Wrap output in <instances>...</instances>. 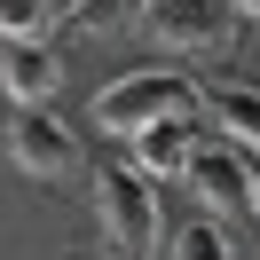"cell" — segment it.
Returning a JSON list of instances; mask_svg holds the SVG:
<instances>
[{
  "mask_svg": "<svg viewBox=\"0 0 260 260\" xmlns=\"http://www.w3.org/2000/svg\"><path fill=\"white\" fill-rule=\"evenodd\" d=\"M95 213H103V252L111 260H150V244H158V197H150L142 166L103 158L95 166Z\"/></svg>",
  "mask_w": 260,
  "mask_h": 260,
  "instance_id": "obj_1",
  "label": "cell"
},
{
  "mask_svg": "<svg viewBox=\"0 0 260 260\" xmlns=\"http://www.w3.org/2000/svg\"><path fill=\"white\" fill-rule=\"evenodd\" d=\"M205 111H213V126H221L229 142L260 150V87H252V79H221V87H205Z\"/></svg>",
  "mask_w": 260,
  "mask_h": 260,
  "instance_id": "obj_7",
  "label": "cell"
},
{
  "mask_svg": "<svg viewBox=\"0 0 260 260\" xmlns=\"http://www.w3.org/2000/svg\"><path fill=\"white\" fill-rule=\"evenodd\" d=\"M189 95H197V87L181 79L174 63L126 71V79H111L95 95V126L103 134H150V126H166V118H189Z\"/></svg>",
  "mask_w": 260,
  "mask_h": 260,
  "instance_id": "obj_2",
  "label": "cell"
},
{
  "mask_svg": "<svg viewBox=\"0 0 260 260\" xmlns=\"http://www.w3.org/2000/svg\"><path fill=\"white\" fill-rule=\"evenodd\" d=\"M0 87H8L16 103H48L55 87H63L55 48H40V40H8V48H0Z\"/></svg>",
  "mask_w": 260,
  "mask_h": 260,
  "instance_id": "obj_6",
  "label": "cell"
},
{
  "mask_svg": "<svg viewBox=\"0 0 260 260\" xmlns=\"http://www.w3.org/2000/svg\"><path fill=\"white\" fill-rule=\"evenodd\" d=\"M237 0H150L142 8V40H158V48L174 55H213L237 40Z\"/></svg>",
  "mask_w": 260,
  "mask_h": 260,
  "instance_id": "obj_4",
  "label": "cell"
},
{
  "mask_svg": "<svg viewBox=\"0 0 260 260\" xmlns=\"http://www.w3.org/2000/svg\"><path fill=\"white\" fill-rule=\"evenodd\" d=\"M142 8H150V0H71V8H63V24H71V32H118V24H142Z\"/></svg>",
  "mask_w": 260,
  "mask_h": 260,
  "instance_id": "obj_9",
  "label": "cell"
},
{
  "mask_svg": "<svg viewBox=\"0 0 260 260\" xmlns=\"http://www.w3.org/2000/svg\"><path fill=\"white\" fill-rule=\"evenodd\" d=\"M8 158L32 181H63L71 166H79V134H71L48 103H16V111H8Z\"/></svg>",
  "mask_w": 260,
  "mask_h": 260,
  "instance_id": "obj_5",
  "label": "cell"
},
{
  "mask_svg": "<svg viewBox=\"0 0 260 260\" xmlns=\"http://www.w3.org/2000/svg\"><path fill=\"white\" fill-rule=\"evenodd\" d=\"M197 126L189 118H166V126H150V134H134V166L142 174H189V158H197Z\"/></svg>",
  "mask_w": 260,
  "mask_h": 260,
  "instance_id": "obj_8",
  "label": "cell"
},
{
  "mask_svg": "<svg viewBox=\"0 0 260 260\" xmlns=\"http://www.w3.org/2000/svg\"><path fill=\"white\" fill-rule=\"evenodd\" d=\"M181 181H189L197 205H213L221 221H260V166H252V150L229 142V134H213V142L189 158Z\"/></svg>",
  "mask_w": 260,
  "mask_h": 260,
  "instance_id": "obj_3",
  "label": "cell"
},
{
  "mask_svg": "<svg viewBox=\"0 0 260 260\" xmlns=\"http://www.w3.org/2000/svg\"><path fill=\"white\" fill-rule=\"evenodd\" d=\"M48 16H55L48 0H0V24H8V40H40V32H48Z\"/></svg>",
  "mask_w": 260,
  "mask_h": 260,
  "instance_id": "obj_11",
  "label": "cell"
},
{
  "mask_svg": "<svg viewBox=\"0 0 260 260\" xmlns=\"http://www.w3.org/2000/svg\"><path fill=\"white\" fill-rule=\"evenodd\" d=\"M237 8H244V16H260V0H237Z\"/></svg>",
  "mask_w": 260,
  "mask_h": 260,
  "instance_id": "obj_12",
  "label": "cell"
},
{
  "mask_svg": "<svg viewBox=\"0 0 260 260\" xmlns=\"http://www.w3.org/2000/svg\"><path fill=\"white\" fill-rule=\"evenodd\" d=\"M174 260H229V244L213 221H189V229H174Z\"/></svg>",
  "mask_w": 260,
  "mask_h": 260,
  "instance_id": "obj_10",
  "label": "cell"
}]
</instances>
